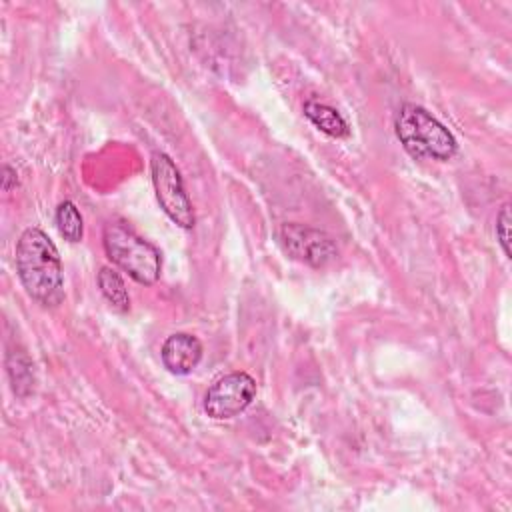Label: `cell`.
<instances>
[{"instance_id":"obj_1","label":"cell","mask_w":512,"mask_h":512,"mask_svg":"<svg viewBox=\"0 0 512 512\" xmlns=\"http://www.w3.org/2000/svg\"><path fill=\"white\" fill-rule=\"evenodd\" d=\"M16 272L32 300L58 306L64 298L62 264L54 242L40 228H26L16 244Z\"/></svg>"},{"instance_id":"obj_2","label":"cell","mask_w":512,"mask_h":512,"mask_svg":"<svg viewBox=\"0 0 512 512\" xmlns=\"http://www.w3.org/2000/svg\"><path fill=\"white\" fill-rule=\"evenodd\" d=\"M394 130L406 152L414 158L444 162L450 160L458 150L452 132L426 108L410 102L402 104L396 112Z\"/></svg>"},{"instance_id":"obj_3","label":"cell","mask_w":512,"mask_h":512,"mask_svg":"<svg viewBox=\"0 0 512 512\" xmlns=\"http://www.w3.org/2000/svg\"><path fill=\"white\" fill-rule=\"evenodd\" d=\"M102 244L106 256L138 284L152 286L162 272V258L156 246L138 236L126 222L114 220L104 228Z\"/></svg>"},{"instance_id":"obj_4","label":"cell","mask_w":512,"mask_h":512,"mask_svg":"<svg viewBox=\"0 0 512 512\" xmlns=\"http://www.w3.org/2000/svg\"><path fill=\"white\" fill-rule=\"evenodd\" d=\"M150 172H152L156 200L164 210V214L176 226L190 230L196 222L194 208L184 190V182L176 164L170 160V156L156 152L152 154V160H150Z\"/></svg>"},{"instance_id":"obj_5","label":"cell","mask_w":512,"mask_h":512,"mask_svg":"<svg viewBox=\"0 0 512 512\" xmlns=\"http://www.w3.org/2000/svg\"><path fill=\"white\" fill-rule=\"evenodd\" d=\"M256 396V382L246 372L218 378L204 394V412L214 420H228L244 412Z\"/></svg>"},{"instance_id":"obj_6","label":"cell","mask_w":512,"mask_h":512,"mask_svg":"<svg viewBox=\"0 0 512 512\" xmlns=\"http://www.w3.org/2000/svg\"><path fill=\"white\" fill-rule=\"evenodd\" d=\"M280 242L290 258L312 268L330 264L338 254L336 244L326 232L302 224H284L280 228Z\"/></svg>"},{"instance_id":"obj_7","label":"cell","mask_w":512,"mask_h":512,"mask_svg":"<svg viewBox=\"0 0 512 512\" xmlns=\"http://www.w3.org/2000/svg\"><path fill=\"white\" fill-rule=\"evenodd\" d=\"M160 356L168 372L176 376H186L202 360V342L192 334L176 332L164 340Z\"/></svg>"},{"instance_id":"obj_8","label":"cell","mask_w":512,"mask_h":512,"mask_svg":"<svg viewBox=\"0 0 512 512\" xmlns=\"http://www.w3.org/2000/svg\"><path fill=\"white\" fill-rule=\"evenodd\" d=\"M304 114L318 130H322L324 134H328L332 138H346L350 134V128H348V122L344 120V116L336 108H332L324 102L308 100L304 104Z\"/></svg>"},{"instance_id":"obj_9","label":"cell","mask_w":512,"mask_h":512,"mask_svg":"<svg viewBox=\"0 0 512 512\" xmlns=\"http://www.w3.org/2000/svg\"><path fill=\"white\" fill-rule=\"evenodd\" d=\"M98 286L102 296L108 300V304L116 310V312H128L130 310V296L128 290L124 286L122 276L114 270V268H100L98 272Z\"/></svg>"},{"instance_id":"obj_10","label":"cell","mask_w":512,"mask_h":512,"mask_svg":"<svg viewBox=\"0 0 512 512\" xmlns=\"http://www.w3.org/2000/svg\"><path fill=\"white\" fill-rule=\"evenodd\" d=\"M56 226H58V232L62 234L64 240H68V242H80L82 240L84 222H82V216H80L74 202L64 200L56 208Z\"/></svg>"},{"instance_id":"obj_11","label":"cell","mask_w":512,"mask_h":512,"mask_svg":"<svg viewBox=\"0 0 512 512\" xmlns=\"http://www.w3.org/2000/svg\"><path fill=\"white\" fill-rule=\"evenodd\" d=\"M496 238L506 258H510V206L504 204L496 216Z\"/></svg>"},{"instance_id":"obj_12","label":"cell","mask_w":512,"mask_h":512,"mask_svg":"<svg viewBox=\"0 0 512 512\" xmlns=\"http://www.w3.org/2000/svg\"><path fill=\"white\" fill-rule=\"evenodd\" d=\"M16 170L12 166H4V176H2V190L4 192H10L14 186H16Z\"/></svg>"}]
</instances>
